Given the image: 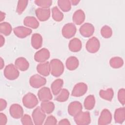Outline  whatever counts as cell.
<instances>
[{
    "label": "cell",
    "instance_id": "f35d334b",
    "mask_svg": "<svg viewBox=\"0 0 125 125\" xmlns=\"http://www.w3.org/2000/svg\"><path fill=\"white\" fill-rule=\"evenodd\" d=\"M125 89L124 88L120 89L118 91V100L123 105H124L125 103Z\"/></svg>",
    "mask_w": 125,
    "mask_h": 125
},
{
    "label": "cell",
    "instance_id": "6da1fadb",
    "mask_svg": "<svg viewBox=\"0 0 125 125\" xmlns=\"http://www.w3.org/2000/svg\"><path fill=\"white\" fill-rule=\"evenodd\" d=\"M51 74L54 77H59L63 72L64 66L62 62L58 59H54L49 62Z\"/></svg>",
    "mask_w": 125,
    "mask_h": 125
},
{
    "label": "cell",
    "instance_id": "44dd1931",
    "mask_svg": "<svg viewBox=\"0 0 125 125\" xmlns=\"http://www.w3.org/2000/svg\"><path fill=\"white\" fill-rule=\"evenodd\" d=\"M73 22L77 24L80 25L85 20V14L84 12L81 10L79 9L75 11L73 15Z\"/></svg>",
    "mask_w": 125,
    "mask_h": 125
},
{
    "label": "cell",
    "instance_id": "b9f144b4",
    "mask_svg": "<svg viewBox=\"0 0 125 125\" xmlns=\"http://www.w3.org/2000/svg\"><path fill=\"white\" fill-rule=\"evenodd\" d=\"M7 106V103L6 101L3 99H0V110H3Z\"/></svg>",
    "mask_w": 125,
    "mask_h": 125
},
{
    "label": "cell",
    "instance_id": "d6986e66",
    "mask_svg": "<svg viewBox=\"0 0 125 125\" xmlns=\"http://www.w3.org/2000/svg\"><path fill=\"white\" fill-rule=\"evenodd\" d=\"M15 64L18 69L22 71H24L27 70L29 66L28 62L23 57L17 58L15 62Z\"/></svg>",
    "mask_w": 125,
    "mask_h": 125
},
{
    "label": "cell",
    "instance_id": "7bdbcfd3",
    "mask_svg": "<svg viewBox=\"0 0 125 125\" xmlns=\"http://www.w3.org/2000/svg\"><path fill=\"white\" fill-rule=\"evenodd\" d=\"M59 125H70V122H69L68 120L67 119H63L61 120L59 123Z\"/></svg>",
    "mask_w": 125,
    "mask_h": 125
},
{
    "label": "cell",
    "instance_id": "52a82bcc",
    "mask_svg": "<svg viewBox=\"0 0 125 125\" xmlns=\"http://www.w3.org/2000/svg\"><path fill=\"white\" fill-rule=\"evenodd\" d=\"M46 82V79L43 77L35 74L30 77L29 83L30 85L35 88H38L45 84Z\"/></svg>",
    "mask_w": 125,
    "mask_h": 125
},
{
    "label": "cell",
    "instance_id": "4dcf8cb0",
    "mask_svg": "<svg viewBox=\"0 0 125 125\" xmlns=\"http://www.w3.org/2000/svg\"><path fill=\"white\" fill-rule=\"evenodd\" d=\"M58 4L60 9L64 12H68L71 8V3L68 0H59Z\"/></svg>",
    "mask_w": 125,
    "mask_h": 125
},
{
    "label": "cell",
    "instance_id": "1f68e13d",
    "mask_svg": "<svg viewBox=\"0 0 125 125\" xmlns=\"http://www.w3.org/2000/svg\"><path fill=\"white\" fill-rule=\"evenodd\" d=\"M109 63L112 67L114 68H118L123 66L124 62L121 58L119 57H115L110 59Z\"/></svg>",
    "mask_w": 125,
    "mask_h": 125
},
{
    "label": "cell",
    "instance_id": "8fae6325",
    "mask_svg": "<svg viewBox=\"0 0 125 125\" xmlns=\"http://www.w3.org/2000/svg\"><path fill=\"white\" fill-rule=\"evenodd\" d=\"M50 57V52L46 48H42L37 51L34 55V59L36 62H44Z\"/></svg>",
    "mask_w": 125,
    "mask_h": 125
},
{
    "label": "cell",
    "instance_id": "2e32d148",
    "mask_svg": "<svg viewBox=\"0 0 125 125\" xmlns=\"http://www.w3.org/2000/svg\"><path fill=\"white\" fill-rule=\"evenodd\" d=\"M13 31L15 35L20 38H25L29 36L32 32L31 29L22 26L14 28Z\"/></svg>",
    "mask_w": 125,
    "mask_h": 125
},
{
    "label": "cell",
    "instance_id": "d6a6232c",
    "mask_svg": "<svg viewBox=\"0 0 125 125\" xmlns=\"http://www.w3.org/2000/svg\"><path fill=\"white\" fill-rule=\"evenodd\" d=\"M69 96V91L66 89H62L56 98V100L59 102H64L67 100Z\"/></svg>",
    "mask_w": 125,
    "mask_h": 125
},
{
    "label": "cell",
    "instance_id": "7c38bea8",
    "mask_svg": "<svg viewBox=\"0 0 125 125\" xmlns=\"http://www.w3.org/2000/svg\"><path fill=\"white\" fill-rule=\"evenodd\" d=\"M10 115L15 119L21 118L23 114L22 107L19 104H15L11 105L9 108Z\"/></svg>",
    "mask_w": 125,
    "mask_h": 125
},
{
    "label": "cell",
    "instance_id": "7a4b0ae2",
    "mask_svg": "<svg viewBox=\"0 0 125 125\" xmlns=\"http://www.w3.org/2000/svg\"><path fill=\"white\" fill-rule=\"evenodd\" d=\"M3 73L5 77L10 80H15L19 76V72L17 68L13 64L7 65L4 68Z\"/></svg>",
    "mask_w": 125,
    "mask_h": 125
},
{
    "label": "cell",
    "instance_id": "5b68a950",
    "mask_svg": "<svg viewBox=\"0 0 125 125\" xmlns=\"http://www.w3.org/2000/svg\"><path fill=\"white\" fill-rule=\"evenodd\" d=\"M32 116L34 124L36 125H41L43 124L46 117V115L40 107H37L33 110Z\"/></svg>",
    "mask_w": 125,
    "mask_h": 125
},
{
    "label": "cell",
    "instance_id": "30bf717a",
    "mask_svg": "<svg viewBox=\"0 0 125 125\" xmlns=\"http://www.w3.org/2000/svg\"><path fill=\"white\" fill-rule=\"evenodd\" d=\"M112 120V115L107 109H104L101 112L98 120V125H106L109 124Z\"/></svg>",
    "mask_w": 125,
    "mask_h": 125
},
{
    "label": "cell",
    "instance_id": "74e56055",
    "mask_svg": "<svg viewBox=\"0 0 125 125\" xmlns=\"http://www.w3.org/2000/svg\"><path fill=\"white\" fill-rule=\"evenodd\" d=\"M21 122L22 125H33V122L30 116L28 115L25 114L22 116L21 118Z\"/></svg>",
    "mask_w": 125,
    "mask_h": 125
},
{
    "label": "cell",
    "instance_id": "3957f363",
    "mask_svg": "<svg viewBox=\"0 0 125 125\" xmlns=\"http://www.w3.org/2000/svg\"><path fill=\"white\" fill-rule=\"evenodd\" d=\"M74 120L78 125H87L90 123V115L88 111L80 112L74 116Z\"/></svg>",
    "mask_w": 125,
    "mask_h": 125
},
{
    "label": "cell",
    "instance_id": "ee69618b",
    "mask_svg": "<svg viewBox=\"0 0 125 125\" xmlns=\"http://www.w3.org/2000/svg\"><path fill=\"white\" fill-rule=\"evenodd\" d=\"M0 47H2L4 44V42H5V40H4V37L2 36V35H0Z\"/></svg>",
    "mask_w": 125,
    "mask_h": 125
},
{
    "label": "cell",
    "instance_id": "d4e9b609",
    "mask_svg": "<svg viewBox=\"0 0 125 125\" xmlns=\"http://www.w3.org/2000/svg\"><path fill=\"white\" fill-rule=\"evenodd\" d=\"M24 24L33 29H36L39 26V23L37 20L34 17L28 16L25 18L23 21Z\"/></svg>",
    "mask_w": 125,
    "mask_h": 125
},
{
    "label": "cell",
    "instance_id": "ffe728a7",
    "mask_svg": "<svg viewBox=\"0 0 125 125\" xmlns=\"http://www.w3.org/2000/svg\"><path fill=\"white\" fill-rule=\"evenodd\" d=\"M82 47L81 41L78 38H74L70 41L68 47L69 50L74 52L79 51Z\"/></svg>",
    "mask_w": 125,
    "mask_h": 125
},
{
    "label": "cell",
    "instance_id": "ac0fdd59",
    "mask_svg": "<svg viewBox=\"0 0 125 125\" xmlns=\"http://www.w3.org/2000/svg\"><path fill=\"white\" fill-rule=\"evenodd\" d=\"M37 70L38 72L41 75L44 76H48L50 72L49 62H41L38 64L37 66Z\"/></svg>",
    "mask_w": 125,
    "mask_h": 125
},
{
    "label": "cell",
    "instance_id": "8992f818",
    "mask_svg": "<svg viewBox=\"0 0 125 125\" xmlns=\"http://www.w3.org/2000/svg\"><path fill=\"white\" fill-rule=\"evenodd\" d=\"M100 46V42L98 39L93 37L89 39L86 43V49L88 52L91 53L97 52Z\"/></svg>",
    "mask_w": 125,
    "mask_h": 125
},
{
    "label": "cell",
    "instance_id": "7402d4cb",
    "mask_svg": "<svg viewBox=\"0 0 125 125\" xmlns=\"http://www.w3.org/2000/svg\"><path fill=\"white\" fill-rule=\"evenodd\" d=\"M31 44L33 47L36 49L41 48L42 43V36L38 34H34L31 38Z\"/></svg>",
    "mask_w": 125,
    "mask_h": 125
},
{
    "label": "cell",
    "instance_id": "7dc6e473",
    "mask_svg": "<svg viewBox=\"0 0 125 125\" xmlns=\"http://www.w3.org/2000/svg\"><path fill=\"white\" fill-rule=\"evenodd\" d=\"M71 4L73 5H76L78 4V3L80 2L79 0H70Z\"/></svg>",
    "mask_w": 125,
    "mask_h": 125
},
{
    "label": "cell",
    "instance_id": "4316f807",
    "mask_svg": "<svg viewBox=\"0 0 125 125\" xmlns=\"http://www.w3.org/2000/svg\"><path fill=\"white\" fill-rule=\"evenodd\" d=\"M41 108L45 113L50 114L53 111L55 105L53 103L49 101L42 102L41 104Z\"/></svg>",
    "mask_w": 125,
    "mask_h": 125
},
{
    "label": "cell",
    "instance_id": "277c9868",
    "mask_svg": "<svg viewBox=\"0 0 125 125\" xmlns=\"http://www.w3.org/2000/svg\"><path fill=\"white\" fill-rule=\"evenodd\" d=\"M23 105L28 108H33L38 104L36 96L32 93L26 94L22 98Z\"/></svg>",
    "mask_w": 125,
    "mask_h": 125
},
{
    "label": "cell",
    "instance_id": "d590c367",
    "mask_svg": "<svg viewBox=\"0 0 125 125\" xmlns=\"http://www.w3.org/2000/svg\"><path fill=\"white\" fill-rule=\"evenodd\" d=\"M28 0H19L16 12L18 14H21L26 8L28 4Z\"/></svg>",
    "mask_w": 125,
    "mask_h": 125
},
{
    "label": "cell",
    "instance_id": "e0dca14e",
    "mask_svg": "<svg viewBox=\"0 0 125 125\" xmlns=\"http://www.w3.org/2000/svg\"><path fill=\"white\" fill-rule=\"evenodd\" d=\"M35 13L38 19L42 21L47 20L50 15V10L49 8H38L35 11Z\"/></svg>",
    "mask_w": 125,
    "mask_h": 125
},
{
    "label": "cell",
    "instance_id": "f6af8a7d",
    "mask_svg": "<svg viewBox=\"0 0 125 125\" xmlns=\"http://www.w3.org/2000/svg\"><path fill=\"white\" fill-rule=\"evenodd\" d=\"M4 65V61H3V59H2V58H0V69H2L3 68Z\"/></svg>",
    "mask_w": 125,
    "mask_h": 125
},
{
    "label": "cell",
    "instance_id": "60d3db41",
    "mask_svg": "<svg viewBox=\"0 0 125 125\" xmlns=\"http://www.w3.org/2000/svg\"><path fill=\"white\" fill-rule=\"evenodd\" d=\"M7 117L3 113H0V125H5L7 123Z\"/></svg>",
    "mask_w": 125,
    "mask_h": 125
},
{
    "label": "cell",
    "instance_id": "e575fe53",
    "mask_svg": "<svg viewBox=\"0 0 125 125\" xmlns=\"http://www.w3.org/2000/svg\"><path fill=\"white\" fill-rule=\"evenodd\" d=\"M101 34L104 38H109L112 36V31L109 26L107 25H104L102 28L101 30Z\"/></svg>",
    "mask_w": 125,
    "mask_h": 125
},
{
    "label": "cell",
    "instance_id": "8d00e7d4",
    "mask_svg": "<svg viewBox=\"0 0 125 125\" xmlns=\"http://www.w3.org/2000/svg\"><path fill=\"white\" fill-rule=\"evenodd\" d=\"M34 2L37 5L42 8H49L52 3V1L50 0H35Z\"/></svg>",
    "mask_w": 125,
    "mask_h": 125
},
{
    "label": "cell",
    "instance_id": "9c48e42d",
    "mask_svg": "<svg viewBox=\"0 0 125 125\" xmlns=\"http://www.w3.org/2000/svg\"><path fill=\"white\" fill-rule=\"evenodd\" d=\"M87 90V85L83 83L76 84L74 87L71 95L74 97H81L83 96Z\"/></svg>",
    "mask_w": 125,
    "mask_h": 125
},
{
    "label": "cell",
    "instance_id": "5bb4252c",
    "mask_svg": "<svg viewBox=\"0 0 125 125\" xmlns=\"http://www.w3.org/2000/svg\"><path fill=\"white\" fill-rule=\"evenodd\" d=\"M39 100L42 102L49 101L52 99L50 89L47 87H43L40 89L38 92Z\"/></svg>",
    "mask_w": 125,
    "mask_h": 125
},
{
    "label": "cell",
    "instance_id": "83f0119b",
    "mask_svg": "<svg viewBox=\"0 0 125 125\" xmlns=\"http://www.w3.org/2000/svg\"><path fill=\"white\" fill-rule=\"evenodd\" d=\"M99 95L102 99L111 101L114 96V92L112 88H108L106 90H101L99 92Z\"/></svg>",
    "mask_w": 125,
    "mask_h": 125
},
{
    "label": "cell",
    "instance_id": "9a60e30c",
    "mask_svg": "<svg viewBox=\"0 0 125 125\" xmlns=\"http://www.w3.org/2000/svg\"><path fill=\"white\" fill-rule=\"evenodd\" d=\"M83 108L81 103L78 101H74L71 103L68 107V112L70 115L75 116L82 111Z\"/></svg>",
    "mask_w": 125,
    "mask_h": 125
},
{
    "label": "cell",
    "instance_id": "f546056e",
    "mask_svg": "<svg viewBox=\"0 0 125 125\" xmlns=\"http://www.w3.org/2000/svg\"><path fill=\"white\" fill-rule=\"evenodd\" d=\"M12 27L10 24L7 22H1L0 24V32L5 36H8L12 31Z\"/></svg>",
    "mask_w": 125,
    "mask_h": 125
},
{
    "label": "cell",
    "instance_id": "cb8c5ba5",
    "mask_svg": "<svg viewBox=\"0 0 125 125\" xmlns=\"http://www.w3.org/2000/svg\"><path fill=\"white\" fill-rule=\"evenodd\" d=\"M63 84V80L60 79H56L52 83L51 87L52 93L54 95H57L60 92Z\"/></svg>",
    "mask_w": 125,
    "mask_h": 125
},
{
    "label": "cell",
    "instance_id": "836d02e7",
    "mask_svg": "<svg viewBox=\"0 0 125 125\" xmlns=\"http://www.w3.org/2000/svg\"><path fill=\"white\" fill-rule=\"evenodd\" d=\"M52 13L53 19L57 21H61L63 18V14L57 6L52 8Z\"/></svg>",
    "mask_w": 125,
    "mask_h": 125
},
{
    "label": "cell",
    "instance_id": "bcb514c9",
    "mask_svg": "<svg viewBox=\"0 0 125 125\" xmlns=\"http://www.w3.org/2000/svg\"><path fill=\"white\" fill-rule=\"evenodd\" d=\"M0 21H2L4 19H5V13H3L2 12V11H0Z\"/></svg>",
    "mask_w": 125,
    "mask_h": 125
},
{
    "label": "cell",
    "instance_id": "603a6c76",
    "mask_svg": "<svg viewBox=\"0 0 125 125\" xmlns=\"http://www.w3.org/2000/svg\"><path fill=\"white\" fill-rule=\"evenodd\" d=\"M125 119V110L124 107L116 109L114 113V120L116 123L122 124Z\"/></svg>",
    "mask_w": 125,
    "mask_h": 125
},
{
    "label": "cell",
    "instance_id": "ba28073f",
    "mask_svg": "<svg viewBox=\"0 0 125 125\" xmlns=\"http://www.w3.org/2000/svg\"><path fill=\"white\" fill-rule=\"evenodd\" d=\"M76 32V27L74 24L68 23L64 25L62 29V36L67 39H70L73 37Z\"/></svg>",
    "mask_w": 125,
    "mask_h": 125
},
{
    "label": "cell",
    "instance_id": "484cf974",
    "mask_svg": "<svg viewBox=\"0 0 125 125\" xmlns=\"http://www.w3.org/2000/svg\"><path fill=\"white\" fill-rule=\"evenodd\" d=\"M79 66V61L74 56L69 57L66 61V68L69 70H74Z\"/></svg>",
    "mask_w": 125,
    "mask_h": 125
},
{
    "label": "cell",
    "instance_id": "ab89813d",
    "mask_svg": "<svg viewBox=\"0 0 125 125\" xmlns=\"http://www.w3.org/2000/svg\"><path fill=\"white\" fill-rule=\"evenodd\" d=\"M57 123V119L55 118V117H54L52 115L49 116L46 121H45V123H44V125H56Z\"/></svg>",
    "mask_w": 125,
    "mask_h": 125
},
{
    "label": "cell",
    "instance_id": "f1b7e54d",
    "mask_svg": "<svg viewBox=\"0 0 125 125\" xmlns=\"http://www.w3.org/2000/svg\"><path fill=\"white\" fill-rule=\"evenodd\" d=\"M95 100L94 96L92 95H88L84 101V106L87 110L92 109L95 105Z\"/></svg>",
    "mask_w": 125,
    "mask_h": 125
},
{
    "label": "cell",
    "instance_id": "4fadbf2b",
    "mask_svg": "<svg viewBox=\"0 0 125 125\" xmlns=\"http://www.w3.org/2000/svg\"><path fill=\"white\" fill-rule=\"evenodd\" d=\"M80 32L82 36L88 38L91 36L94 32V27L90 23H85L81 26Z\"/></svg>",
    "mask_w": 125,
    "mask_h": 125
}]
</instances>
